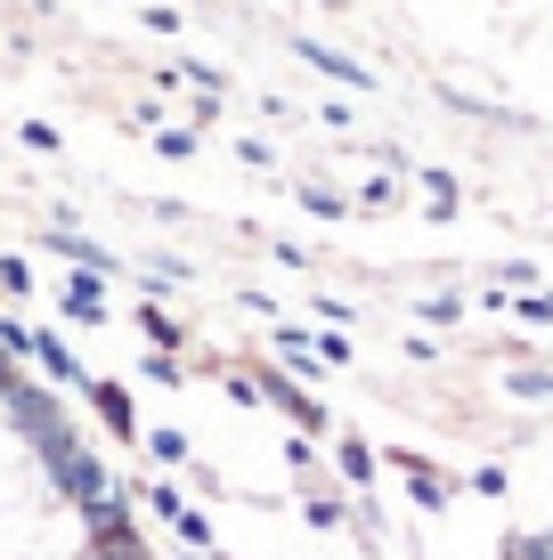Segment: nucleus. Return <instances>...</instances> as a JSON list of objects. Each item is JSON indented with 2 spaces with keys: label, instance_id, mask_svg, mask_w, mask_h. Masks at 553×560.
<instances>
[{
  "label": "nucleus",
  "instance_id": "1",
  "mask_svg": "<svg viewBox=\"0 0 553 560\" xmlns=\"http://www.w3.org/2000/svg\"><path fill=\"white\" fill-rule=\"evenodd\" d=\"M57 479H66V488L82 495V504H99V495H106V471H99V455H82V447H73V455H57Z\"/></svg>",
  "mask_w": 553,
  "mask_h": 560
},
{
  "label": "nucleus",
  "instance_id": "2",
  "mask_svg": "<svg viewBox=\"0 0 553 560\" xmlns=\"http://www.w3.org/2000/svg\"><path fill=\"white\" fill-rule=\"evenodd\" d=\"M90 407L106 415V431H123V439H139V415H130V390L123 382H90Z\"/></svg>",
  "mask_w": 553,
  "mask_h": 560
},
{
  "label": "nucleus",
  "instance_id": "3",
  "mask_svg": "<svg viewBox=\"0 0 553 560\" xmlns=\"http://www.w3.org/2000/svg\"><path fill=\"white\" fill-rule=\"evenodd\" d=\"M261 390H269V407H285V415L301 422V431H326V407H310V398H301V390H293V382H285V374H269V382H261Z\"/></svg>",
  "mask_w": 553,
  "mask_h": 560
},
{
  "label": "nucleus",
  "instance_id": "4",
  "mask_svg": "<svg viewBox=\"0 0 553 560\" xmlns=\"http://www.w3.org/2000/svg\"><path fill=\"white\" fill-rule=\"evenodd\" d=\"M399 471H407V488H415V504H424V512H440V504H448V479L431 471L424 455H399Z\"/></svg>",
  "mask_w": 553,
  "mask_h": 560
},
{
  "label": "nucleus",
  "instance_id": "5",
  "mask_svg": "<svg viewBox=\"0 0 553 560\" xmlns=\"http://www.w3.org/2000/svg\"><path fill=\"white\" fill-rule=\"evenodd\" d=\"M334 463H342V479H350V488H367V479H375V447H367V439H350V431L334 439Z\"/></svg>",
  "mask_w": 553,
  "mask_h": 560
},
{
  "label": "nucleus",
  "instance_id": "6",
  "mask_svg": "<svg viewBox=\"0 0 553 560\" xmlns=\"http://www.w3.org/2000/svg\"><path fill=\"white\" fill-rule=\"evenodd\" d=\"M301 57H310V66H326L334 82H350V90H375V73H367V66H350V57H334L326 42H301Z\"/></svg>",
  "mask_w": 553,
  "mask_h": 560
},
{
  "label": "nucleus",
  "instance_id": "7",
  "mask_svg": "<svg viewBox=\"0 0 553 560\" xmlns=\"http://www.w3.org/2000/svg\"><path fill=\"white\" fill-rule=\"evenodd\" d=\"M66 317L106 325V293H99V277H73V284H66Z\"/></svg>",
  "mask_w": 553,
  "mask_h": 560
},
{
  "label": "nucleus",
  "instance_id": "8",
  "mask_svg": "<svg viewBox=\"0 0 553 560\" xmlns=\"http://www.w3.org/2000/svg\"><path fill=\"white\" fill-rule=\"evenodd\" d=\"M33 358L49 365V382H82V358H73V350H66L57 334H33Z\"/></svg>",
  "mask_w": 553,
  "mask_h": 560
},
{
  "label": "nucleus",
  "instance_id": "9",
  "mask_svg": "<svg viewBox=\"0 0 553 560\" xmlns=\"http://www.w3.org/2000/svg\"><path fill=\"white\" fill-rule=\"evenodd\" d=\"M139 325H147V341H155V350H180V325H171L163 308H139Z\"/></svg>",
  "mask_w": 553,
  "mask_h": 560
},
{
  "label": "nucleus",
  "instance_id": "10",
  "mask_svg": "<svg viewBox=\"0 0 553 560\" xmlns=\"http://www.w3.org/2000/svg\"><path fill=\"white\" fill-rule=\"evenodd\" d=\"M512 398H553V374H538V365H521V374H512Z\"/></svg>",
  "mask_w": 553,
  "mask_h": 560
},
{
  "label": "nucleus",
  "instance_id": "11",
  "mask_svg": "<svg viewBox=\"0 0 553 560\" xmlns=\"http://www.w3.org/2000/svg\"><path fill=\"white\" fill-rule=\"evenodd\" d=\"M25 284H33V268L16 260V253H0V293H25Z\"/></svg>",
  "mask_w": 553,
  "mask_h": 560
},
{
  "label": "nucleus",
  "instance_id": "12",
  "mask_svg": "<svg viewBox=\"0 0 553 560\" xmlns=\"http://www.w3.org/2000/svg\"><path fill=\"white\" fill-rule=\"evenodd\" d=\"M180 536H187V545H204V552H212V520H204V512H180Z\"/></svg>",
  "mask_w": 553,
  "mask_h": 560
},
{
  "label": "nucleus",
  "instance_id": "13",
  "mask_svg": "<svg viewBox=\"0 0 553 560\" xmlns=\"http://www.w3.org/2000/svg\"><path fill=\"white\" fill-rule=\"evenodd\" d=\"M424 317H431V325H456V317H464V301L440 293V301H424Z\"/></svg>",
  "mask_w": 553,
  "mask_h": 560
},
{
  "label": "nucleus",
  "instance_id": "14",
  "mask_svg": "<svg viewBox=\"0 0 553 560\" xmlns=\"http://www.w3.org/2000/svg\"><path fill=\"white\" fill-rule=\"evenodd\" d=\"M147 447H155L163 463H187V439H180V431H155V439H147Z\"/></svg>",
  "mask_w": 553,
  "mask_h": 560
},
{
  "label": "nucleus",
  "instance_id": "15",
  "mask_svg": "<svg viewBox=\"0 0 553 560\" xmlns=\"http://www.w3.org/2000/svg\"><path fill=\"white\" fill-rule=\"evenodd\" d=\"M512 308H521L529 325H553V293H529V301H512Z\"/></svg>",
  "mask_w": 553,
  "mask_h": 560
},
{
  "label": "nucleus",
  "instance_id": "16",
  "mask_svg": "<svg viewBox=\"0 0 553 560\" xmlns=\"http://www.w3.org/2000/svg\"><path fill=\"white\" fill-rule=\"evenodd\" d=\"M334 9H342V0H334Z\"/></svg>",
  "mask_w": 553,
  "mask_h": 560
}]
</instances>
